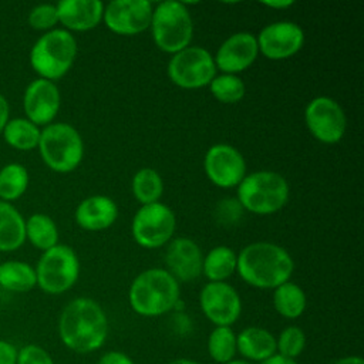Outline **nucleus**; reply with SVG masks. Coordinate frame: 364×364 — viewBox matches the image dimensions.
<instances>
[{
    "label": "nucleus",
    "mask_w": 364,
    "mask_h": 364,
    "mask_svg": "<svg viewBox=\"0 0 364 364\" xmlns=\"http://www.w3.org/2000/svg\"><path fill=\"white\" fill-rule=\"evenodd\" d=\"M259 364H299L296 360H290V358H286V357H282L279 354H274L272 355L270 358L259 363Z\"/></svg>",
    "instance_id": "ea45409f"
},
{
    "label": "nucleus",
    "mask_w": 364,
    "mask_h": 364,
    "mask_svg": "<svg viewBox=\"0 0 364 364\" xmlns=\"http://www.w3.org/2000/svg\"><path fill=\"white\" fill-rule=\"evenodd\" d=\"M304 122L313 138L323 144H337L343 139L347 118L341 105L326 95L314 97L304 109Z\"/></svg>",
    "instance_id": "9b49d317"
},
{
    "label": "nucleus",
    "mask_w": 364,
    "mask_h": 364,
    "mask_svg": "<svg viewBox=\"0 0 364 364\" xmlns=\"http://www.w3.org/2000/svg\"><path fill=\"white\" fill-rule=\"evenodd\" d=\"M213 55L199 46H189L169 58L168 78L183 90H198L210 84L216 75Z\"/></svg>",
    "instance_id": "1a4fd4ad"
},
{
    "label": "nucleus",
    "mask_w": 364,
    "mask_h": 364,
    "mask_svg": "<svg viewBox=\"0 0 364 364\" xmlns=\"http://www.w3.org/2000/svg\"><path fill=\"white\" fill-rule=\"evenodd\" d=\"M181 301V286L178 280L161 267H151L141 272L131 283L128 303L134 313L142 317H159Z\"/></svg>",
    "instance_id": "7ed1b4c3"
},
{
    "label": "nucleus",
    "mask_w": 364,
    "mask_h": 364,
    "mask_svg": "<svg viewBox=\"0 0 364 364\" xmlns=\"http://www.w3.org/2000/svg\"><path fill=\"white\" fill-rule=\"evenodd\" d=\"M293 270L290 253L272 242H253L237 253L236 273L256 289L273 290L290 280Z\"/></svg>",
    "instance_id": "f03ea898"
},
{
    "label": "nucleus",
    "mask_w": 364,
    "mask_h": 364,
    "mask_svg": "<svg viewBox=\"0 0 364 364\" xmlns=\"http://www.w3.org/2000/svg\"><path fill=\"white\" fill-rule=\"evenodd\" d=\"M78 46L75 37L64 28H53L41 34L30 50V64L38 78L60 80L73 67Z\"/></svg>",
    "instance_id": "20e7f679"
},
{
    "label": "nucleus",
    "mask_w": 364,
    "mask_h": 364,
    "mask_svg": "<svg viewBox=\"0 0 364 364\" xmlns=\"http://www.w3.org/2000/svg\"><path fill=\"white\" fill-rule=\"evenodd\" d=\"M134 198L141 205L159 202L164 192V181L154 168H141L135 172L131 182Z\"/></svg>",
    "instance_id": "cd10ccee"
},
{
    "label": "nucleus",
    "mask_w": 364,
    "mask_h": 364,
    "mask_svg": "<svg viewBox=\"0 0 364 364\" xmlns=\"http://www.w3.org/2000/svg\"><path fill=\"white\" fill-rule=\"evenodd\" d=\"M273 307L279 316L294 320L303 316L307 309V296L294 282H284L273 289Z\"/></svg>",
    "instance_id": "b1692460"
},
{
    "label": "nucleus",
    "mask_w": 364,
    "mask_h": 364,
    "mask_svg": "<svg viewBox=\"0 0 364 364\" xmlns=\"http://www.w3.org/2000/svg\"><path fill=\"white\" fill-rule=\"evenodd\" d=\"M290 188L286 178L274 171H255L237 185V202L255 215H272L283 209Z\"/></svg>",
    "instance_id": "39448f33"
},
{
    "label": "nucleus",
    "mask_w": 364,
    "mask_h": 364,
    "mask_svg": "<svg viewBox=\"0 0 364 364\" xmlns=\"http://www.w3.org/2000/svg\"><path fill=\"white\" fill-rule=\"evenodd\" d=\"M38 152L43 162L54 172H73L82 161L81 134L67 122H51L41 129Z\"/></svg>",
    "instance_id": "0eeeda50"
},
{
    "label": "nucleus",
    "mask_w": 364,
    "mask_h": 364,
    "mask_svg": "<svg viewBox=\"0 0 364 364\" xmlns=\"http://www.w3.org/2000/svg\"><path fill=\"white\" fill-rule=\"evenodd\" d=\"M28 171L17 162L4 165L0 169V200L11 202L23 196L28 188Z\"/></svg>",
    "instance_id": "c756f323"
},
{
    "label": "nucleus",
    "mask_w": 364,
    "mask_h": 364,
    "mask_svg": "<svg viewBox=\"0 0 364 364\" xmlns=\"http://www.w3.org/2000/svg\"><path fill=\"white\" fill-rule=\"evenodd\" d=\"M17 347L10 341L0 340V364H16Z\"/></svg>",
    "instance_id": "e433bc0d"
},
{
    "label": "nucleus",
    "mask_w": 364,
    "mask_h": 364,
    "mask_svg": "<svg viewBox=\"0 0 364 364\" xmlns=\"http://www.w3.org/2000/svg\"><path fill=\"white\" fill-rule=\"evenodd\" d=\"M199 307L215 327H232L242 314V299L228 282H208L199 293Z\"/></svg>",
    "instance_id": "f8f14e48"
},
{
    "label": "nucleus",
    "mask_w": 364,
    "mask_h": 364,
    "mask_svg": "<svg viewBox=\"0 0 364 364\" xmlns=\"http://www.w3.org/2000/svg\"><path fill=\"white\" fill-rule=\"evenodd\" d=\"M151 33L155 46L168 54H175L191 46L193 18L185 3L166 0L154 7Z\"/></svg>",
    "instance_id": "423d86ee"
},
{
    "label": "nucleus",
    "mask_w": 364,
    "mask_h": 364,
    "mask_svg": "<svg viewBox=\"0 0 364 364\" xmlns=\"http://www.w3.org/2000/svg\"><path fill=\"white\" fill-rule=\"evenodd\" d=\"M176 228L173 210L162 202L141 205L131 223L132 239L145 249H156L171 242Z\"/></svg>",
    "instance_id": "9d476101"
},
{
    "label": "nucleus",
    "mask_w": 364,
    "mask_h": 364,
    "mask_svg": "<svg viewBox=\"0 0 364 364\" xmlns=\"http://www.w3.org/2000/svg\"><path fill=\"white\" fill-rule=\"evenodd\" d=\"M74 218L81 229L101 232L114 225L118 218V206L109 196L92 195L78 203Z\"/></svg>",
    "instance_id": "aec40b11"
},
{
    "label": "nucleus",
    "mask_w": 364,
    "mask_h": 364,
    "mask_svg": "<svg viewBox=\"0 0 364 364\" xmlns=\"http://www.w3.org/2000/svg\"><path fill=\"white\" fill-rule=\"evenodd\" d=\"M37 286L36 270L21 260H7L0 264V287L13 293H26Z\"/></svg>",
    "instance_id": "393cba45"
},
{
    "label": "nucleus",
    "mask_w": 364,
    "mask_h": 364,
    "mask_svg": "<svg viewBox=\"0 0 364 364\" xmlns=\"http://www.w3.org/2000/svg\"><path fill=\"white\" fill-rule=\"evenodd\" d=\"M304 40L303 28L297 23L287 20L270 23L256 36L259 54L273 61L286 60L297 54Z\"/></svg>",
    "instance_id": "2eb2a0df"
},
{
    "label": "nucleus",
    "mask_w": 364,
    "mask_h": 364,
    "mask_svg": "<svg viewBox=\"0 0 364 364\" xmlns=\"http://www.w3.org/2000/svg\"><path fill=\"white\" fill-rule=\"evenodd\" d=\"M34 270L37 286L44 293L61 294L78 280L80 260L71 246L58 243L41 253Z\"/></svg>",
    "instance_id": "6e6552de"
},
{
    "label": "nucleus",
    "mask_w": 364,
    "mask_h": 364,
    "mask_svg": "<svg viewBox=\"0 0 364 364\" xmlns=\"http://www.w3.org/2000/svg\"><path fill=\"white\" fill-rule=\"evenodd\" d=\"M210 94L222 104H236L246 94V85L239 75L216 74L209 84Z\"/></svg>",
    "instance_id": "7c9ffc66"
},
{
    "label": "nucleus",
    "mask_w": 364,
    "mask_h": 364,
    "mask_svg": "<svg viewBox=\"0 0 364 364\" xmlns=\"http://www.w3.org/2000/svg\"><path fill=\"white\" fill-rule=\"evenodd\" d=\"M206 350L208 355L218 364H223L236 358V333L233 328L225 326L213 327L206 340Z\"/></svg>",
    "instance_id": "c85d7f7f"
},
{
    "label": "nucleus",
    "mask_w": 364,
    "mask_h": 364,
    "mask_svg": "<svg viewBox=\"0 0 364 364\" xmlns=\"http://www.w3.org/2000/svg\"><path fill=\"white\" fill-rule=\"evenodd\" d=\"M26 240L46 252L58 245V228L46 213H33L26 220Z\"/></svg>",
    "instance_id": "a878e982"
},
{
    "label": "nucleus",
    "mask_w": 364,
    "mask_h": 364,
    "mask_svg": "<svg viewBox=\"0 0 364 364\" xmlns=\"http://www.w3.org/2000/svg\"><path fill=\"white\" fill-rule=\"evenodd\" d=\"M55 7L58 23L70 33L94 28L104 16V3L100 0H61Z\"/></svg>",
    "instance_id": "6ab92c4d"
},
{
    "label": "nucleus",
    "mask_w": 364,
    "mask_h": 364,
    "mask_svg": "<svg viewBox=\"0 0 364 364\" xmlns=\"http://www.w3.org/2000/svg\"><path fill=\"white\" fill-rule=\"evenodd\" d=\"M16 364H55L51 354L38 344H26L17 350Z\"/></svg>",
    "instance_id": "72a5a7b5"
},
{
    "label": "nucleus",
    "mask_w": 364,
    "mask_h": 364,
    "mask_svg": "<svg viewBox=\"0 0 364 364\" xmlns=\"http://www.w3.org/2000/svg\"><path fill=\"white\" fill-rule=\"evenodd\" d=\"M27 20L34 30L50 31L58 23L57 7L55 4H50V3L38 4L30 10Z\"/></svg>",
    "instance_id": "473e14b6"
},
{
    "label": "nucleus",
    "mask_w": 364,
    "mask_h": 364,
    "mask_svg": "<svg viewBox=\"0 0 364 364\" xmlns=\"http://www.w3.org/2000/svg\"><path fill=\"white\" fill-rule=\"evenodd\" d=\"M237 253L225 245L212 247L205 256L202 263V274L208 282H226L236 273Z\"/></svg>",
    "instance_id": "5701e85b"
},
{
    "label": "nucleus",
    "mask_w": 364,
    "mask_h": 364,
    "mask_svg": "<svg viewBox=\"0 0 364 364\" xmlns=\"http://www.w3.org/2000/svg\"><path fill=\"white\" fill-rule=\"evenodd\" d=\"M208 179L218 188H237L246 176V161L237 148L229 144H215L203 158Z\"/></svg>",
    "instance_id": "ddd939ff"
},
{
    "label": "nucleus",
    "mask_w": 364,
    "mask_h": 364,
    "mask_svg": "<svg viewBox=\"0 0 364 364\" xmlns=\"http://www.w3.org/2000/svg\"><path fill=\"white\" fill-rule=\"evenodd\" d=\"M1 134L11 148L18 151H31L38 146L41 129L27 118H13L9 119Z\"/></svg>",
    "instance_id": "bb28decb"
},
{
    "label": "nucleus",
    "mask_w": 364,
    "mask_h": 364,
    "mask_svg": "<svg viewBox=\"0 0 364 364\" xmlns=\"http://www.w3.org/2000/svg\"><path fill=\"white\" fill-rule=\"evenodd\" d=\"M259 55L256 36L247 31L230 34L213 55L216 70L223 74H235L247 70Z\"/></svg>",
    "instance_id": "f3484780"
},
{
    "label": "nucleus",
    "mask_w": 364,
    "mask_h": 364,
    "mask_svg": "<svg viewBox=\"0 0 364 364\" xmlns=\"http://www.w3.org/2000/svg\"><path fill=\"white\" fill-rule=\"evenodd\" d=\"M264 6L270 7V9H276V10H286L287 7L293 6L294 1L291 0H280V1H263Z\"/></svg>",
    "instance_id": "a19ab883"
},
{
    "label": "nucleus",
    "mask_w": 364,
    "mask_h": 364,
    "mask_svg": "<svg viewBox=\"0 0 364 364\" xmlns=\"http://www.w3.org/2000/svg\"><path fill=\"white\" fill-rule=\"evenodd\" d=\"M330 364H364V360L361 355H344Z\"/></svg>",
    "instance_id": "58836bf2"
},
{
    "label": "nucleus",
    "mask_w": 364,
    "mask_h": 364,
    "mask_svg": "<svg viewBox=\"0 0 364 364\" xmlns=\"http://www.w3.org/2000/svg\"><path fill=\"white\" fill-rule=\"evenodd\" d=\"M203 253L189 237H176L169 242L165 252L166 270L181 282H191L202 274Z\"/></svg>",
    "instance_id": "a211bd4d"
},
{
    "label": "nucleus",
    "mask_w": 364,
    "mask_h": 364,
    "mask_svg": "<svg viewBox=\"0 0 364 364\" xmlns=\"http://www.w3.org/2000/svg\"><path fill=\"white\" fill-rule=\"evenodd\" d=\"M57 330L61 343L70 351L90 354L105 344L109 326L98 301L90 297H77L61 310Z\"/></svg>",
    "instance_id": "f257e3e1"
},
{
    "label": "nucleus",
    "mask_w": 364,
    "mask_h": 364,
    "mask_svg": "<svg viewBox=\"0 0 364 364\" xmlns=\"http://www.w3.org/2000/svg\"><path fill=\"white\" fill-rule=\"evenodd\" d=\"M242 212H243V208L240 206L237 199H225L219 203L216 216L225 223H232L237 220V218H240Z\"/></svg>",
    "instance_id": "f704fd0d"
},
{
    "label": "nucleus",
    "mask_w": 364,
    "mask_h": 364,
    "mask_svg": "<svg viewBox=\"0 0 364 364\" xmlns=\"http://www.w3.org/2000/svg\"><path fill=\"white\" fill-rule=\"evenodd\" d=\"M61 95L57 84L44 78L33 80L23 94V109L26 118L40 125H48L58 114Z\"/></svg>",
    "instance_id": "dca6fc26"
},
{
    "label": "nucleus",
    "mask_w": 364,
    "mask_h": 364,
    "mask_svg": "<svg viewBox=\"0 0 364 364\" xmlns=\"http://www.w3.org/2000/svg\"><path fill=\"white\" fill-rule=\"evenodd\" d=\"M97 364H135V361L124 351L109 350L101 354Z\"/></svg>",
    "instance_id": "c9c22d12"
},
{
    "label": "nucleus",
    "mask_w": 364,
    "mask_h": 364,
    "mask_svg": "<svg viewBox=\"0 0 364 364\" xmlns=\"http://www.w3.org/2000/svg\"><path fill=\"white\" fill-rule=\"evenodd\" d=\"M26 242V219L9 202L0 200V252H13Z\"/></svg>",
    "instance_id": "4be33fe9"
},
{
    "label": "nucleus",
    "mask_w": 364,
    "mask_h": 364,
    "mask_svg": "<svg viewBox=\"0 0 364 364\" xmlns=\"http://www.w3.org/2000/svg\"><path fill=\"white\" fill-rule=\"evenodd\" d=\"M168 364H203V363H200V361H196V360H192V358L181 357V358H175V360H171Z\"/></svg>",
    "instance_id": "79ce46f5"
},
{
    "label": "nucleus",
    "mask_w": 364,
    "mask_h": 364,
    "mask_svg": "<svg viewBox=\"0 0 364 364\" xmlns=\"http://www.w3.org/2000/svg\"><path fill=\"white\" fill-rule=\"evenodd\" d=\"M237 355L259 364L276 354V336L264 327L249 326L236 333Z\"/></svg>",
    "instance_id": "412c9836"
},
{
    "label": "nucleus",
    "mask_w": 364,
    "mask_h": 364,
    "mask_svg": "<svg viewBox=\"0 0 364 364\" xmlns=\"http://www.w3.org/2000/svg\"><path fill=\"white\" fill-rule=\"evenodd\" d=\"M9 114H10V107L7 98L0 92V134L3 132L6 124L9 122Z\"/></svg>",
    "instance_id": "4c0bfd02"
},
{
    "label": "nucleus",
    "mask_w": 364,
    "mask_h": 364,
    "mask_svg": "<svg viewBox=\"0 0 364 364\" xmlns=\"http://www.w3.org/2000/svg\"><path fill=\"white\" fill-rule=\"evenodd\" d=\"M152 3L148 0H114L104 6L102 21L118 36H135L151 26Z\"/></svg>",
    "instance_id": "4468645a"
},
{
    "label": "nucleus",
    "mask_w": 364,
    "mask_h": 364,
    "mask_svg": "<svg viewBox=\"0 0 364 364\" xmlns=\"http://www.w3.org/2000/svg\"><path fill=\"white\" fill-rule=\"evenodd\" d=\"M307 337L301 327L287 326L276 337V354L296 360L306 348Z\"/></svg>",
    "instance_id": "2f4dec72"
},
{
    "label": "nucleus",
    "mask_w": 364,
    "mask_h": 364,
    "mask_svg": "<svg viewBox=\"0 0 364 364\" xmlns=\"http://www.w3.org/2000/svg\"><path fill=\"white\" fill-rule=\"evenodd\" d=\"M223 364H252V363H249V361H246V360H242V358L236 357V358H233V360H230V361H228V363H223Z\"/></svg>",
    "instance_id": "37998d69"
}]
</instances>
